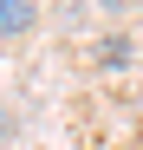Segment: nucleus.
Listing matches in <instances>:
<instances>
[{
	"mask_svg": "<svg viewBox=\"0 0 143 150\" xmlns=\"http://www.w3.org/2000/svg\"><path fill=\"white\" fill-rule=\"evenodd\" d=\"M39 26V0H0V39H26Z\"/></svg>",
	"mask_w": 143,
	"mask_h": 150,
	"instance_id": "1",
	"label": "nucleus"
},
{
	"mask_svg": "<svg viewBox=\"0 0 143 150\" xmlns=\"http://www.w3.org/2000/svg\"><path fill=\"white\" fill-rule=\"evenodd\" d=\"M7 131H13V111H7V105H0V137H7Z\"/></svg>",
	"mask_w": 143,
	"mask_h": 150,
	"instance_id": "2",
	"label": "nucleus"
}]
</instances>
